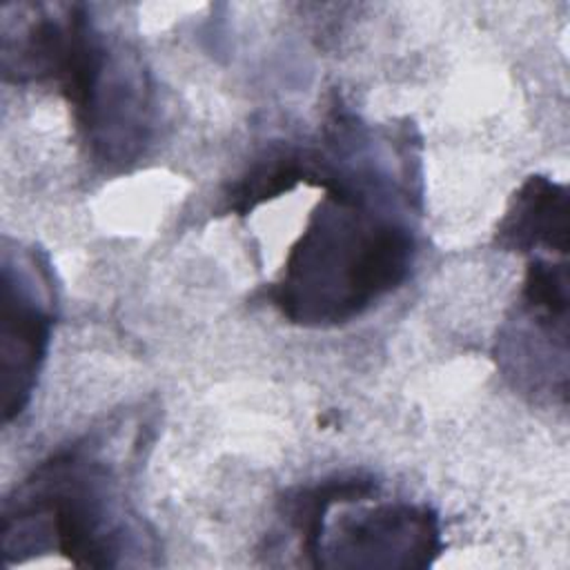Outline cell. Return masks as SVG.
<instances>
[{
  "label": "cell",
  "mask_w": 570,
  "mask_h": 570,
  "mask_svg": "<svg viewBox=\"0 0 570 570\" xmlns=\"http://www.w3.org/2000/svg\"><path fill=\"white\" fill-rule=\"evenodd\" d=\"M318 185L325 196L267 289L269 305L303 327H334L361 316L405 283L416 256L403 212L410 189L379 154L327 158Z\"/></svg>",
  "instance_id": "obj_1"
},
{
  "label": "cell",
  "mask_w": 570,
  "mask_h": 570,
  "mask_svg": "<svg viewBox=\"0 0 570 570\" xmlns=\"http://www.w3.org/2000/svg\"><path fill=\"white\" fill-rule=\"evenodd\" d=\"M56 550L80 568H118L151 552L122 474L85 436L42 461L4 501L2 552L7 563Z\"/></svg>",
  "instance_id": "obj_2"
},
{
  "label": "cell",
  "mask_w": 570,
  "mask_h": 570,
  "mask_svg": "<svg viewBox=\"0 0 570 570\" xmlns=\"http://www.w3.org/2000/svg\"><path fill=\"white\" fill-rule=\"evenodd\" d=\"M56 287L47 256L36 247L2 249L0 372L4 421L18 416L36 387L56 318Z\"/></svg>",
  "instance_id": "obj_3"
},
{
  "label": "cell",
  "mask_w": 570,
  "mask_h": 570,
  "mask_svg": "<svg viewBox=\"0 0 570 570\" xmlns=\"http://www.w3.org/2000/svg\"><path fill=\"white\" fill-rule=\"evenodd\" d=\"M441 550V525L432 508L376 503L325 521L316 568H428Z\"/></svg>",
  "instance_id": "obj_4"
},
{
  "label": "cell",
  "mask_w": 570,
  "mask_h": 570,
  "mask_svg": "<svg viewBox=\"0 0 570 570\" xmlns=\"http://www.w3.org/2000/svg\"><path fill=\"white\" fill-rule=\"evenodd\" d=\"M499 370L532 396L568 390V312L519 301L517 318L497 338Z\"/></svg>",
  "instance_id": "obj_5"
},
{
  "label": "cell",
  "mask_w": 570,
  "mask_h": 570,
  "mask_svg": "<svg viewBox=\"0 0 570 570\" xmlns=\"http://www.w3.org/2000/svg\"><path fill=\"white\" fill-rule=\"evenodd\" d=\"M497 245L510 252L568 254V189L546 176H530L497 225Z\"/></svg>",
  "instance_id": "obj_6"
},
{
  "label": "cell",
  "mask_w": 570,
  "mask_h": 570,
  "mask_svg": "<svg viewBox=\"0 0 570 570\" xmlns=\"http://www.w3.org/2000/svg\"><path fill=\"white\" fill-rule=\"evenodd\" d=\"M376 490L379 483L370 476L341 474L287 494V499H283V519L296 532L301 554H305L309 563L316 566L323 528L332 508L354 501H367V497L376 494Z\"/></svg>",
  "instance_id": "obj_7"
},
{
  "label": "cell",
  "mask_w": 570,
  "mask_h": 570,
  "mask_svg": "<svg viewBox=\"0 0 570 570\" xmlns=\"http://www.w3.org/2000/svg\"><path fill=\"white\" fill-rule=\"evenodd\" d=\"M312 180V156L309 149L278 147L256 160L245 176L232 187L227 203L236 214H247L265 200H272L298 183Z\"/></svg>",
  "instance_id": "obj_8"
}]
</instances>
